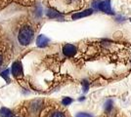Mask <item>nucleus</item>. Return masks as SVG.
Masks as SVG:
<instances>
[{
	"instance_id": "nucleus-1",
	"label": "nucleus",
	"mask_w": 131,
	"mask_h": 117,
	"mask_svg": "<svg viewBox=\"0 0 131 117\" xmlns=\"http://www.w3.org/2000/svg\"><path fill=\"white\" fill-rule=\"evenodd\" d=\"M84 6L83 0H54L53 7L63 13H69L81 9Z\"/></svg>"
},
{
	"instance_id": "nucleus-12",
	"label": "nucleus",
	"mask_w": 131,
	"mask_h": 117,
	"mask_svg": "<svg viewBox=\"0 0 131 117\" xmlns=\"http://www.w3.org/2000/svg\"><path fill=\"white\" fill-rule=\"evenodd\" d=\"M77 117H92L90 114H88V113H84V112H80V113H78L77 115Z\"/></svg>"
},
{
	"instance_id": "nucleus-5",
	"label": "nucleus",
	"mask_w": 131,
	"mask_h": 117,
	"mask_svg": "<svg viewBox=\"0 0 131 117\" xmlns=\"http://www.w3.org/2000/svg\"><path fill=\"white\" fill-rule=\"evenodd\" d=\"M97 9H99L100 11H103L105 13H112L111 10V4H110V1H102V2H99L98 5L95 6Z\"/></svg>"
},
{
	"instance_id": "nucleus-11",
	"label": "nucleus",
	"mask_w": 131,
	"mask_h": 117,
	"mask_svg": "<svg viewBox=\"0 0 131 117\" xmlns=\"http://www.w3.org/2000/svg\"><path fill=\"white\" fill-rule=\"evenodd\" d=\"M71 101H72V100L71 99H70V98H65L64 100H63V105H65V106H68V105H70Z\"/></svg>"
},
{
	"instance_id": "nucleus-6",
	"label": "nucleus",
	"mask_w": 131,
	"mask_h": 117,
	"mask_svg": "<svg viewBox=\"0 0 131 117\" xmlns=\"http://www.w3.org/2000/svg\"><path fill=\"white\" fill-rule=\"evenodd\" d=\"M48 42H49V39L47 38L45 35H43V34L39 35L37 39H36V44H37L38 47H45L46 45L48 44Z\"/></svg>"
},
{
	"instance_id": "nucleus-7",
	"label": "nucleus",
	"mask_w": 131,
	"mask_h": 117,
	"mask_svg": "<svg viewBox=\"0 0 131 117\" xmlns=\"http://www.w3.org/2000/svg\"><path fill=\"white\" fill-rule=\"evenodd\" d=\"M92 10L91 9H89V10H86V11H83L81 13H77V14H73L72 15V19H79V18H82V17H87L89 15H91L92 14Z\"/></svg>"
},
{
	"instance_id": "nucleus-2",
	"label": "nucleus",
	"mask_w": 131,
	"mask_h": 117,
	"mask_svg": "<svg viewBox=\"0 0 131 117\" xmlns=\"http://www.w3.org/2000/svg\"><path fill=\"white\" fill-rule=\"evenodd\" d=\"M34 31H35V30L33 29L31 25H29V24L24 25V27L20 29V31H19V35H18V40H19V42L22 45H28L30 43L31 39H32Z\"/></svg>"
},
{
	"instance_id": "nucleus-8",
	"label": "nucleus",
	"mask_w": 131,
	"mask_h": 117,
	"mask_svg": "<svg viewBox=\"0 0 131 117\" xmlns=\"http://www.w3.org/2000/svg\"><path fill=\"white\" fill-rule=\"evenodd\" d=\"M47 15H48V17L51 18V19H54V18H62V15H60L58 12L53 11V10H48Z\"/></svg>"
},
{
	"instance_id": "nucleus-10",
	"label": "nucleus",
	"mask_w": 131,
	"mask_h": 117,
	"mask_svg": "<svg viewBox=\"0 0 131 117\" xmlns=\"http://www.w3.org/2000/svg\"><path fill=\"white\" fill-rule=\"evenodd\" d=\"M51 117H66V115L63 113V112L57 111V112H55V113H53Z\"/></svg>"
},
{
	"instance_id": "nucleus-13",
	"label": "nucleus",
	"mask_w": 131,
	"mask_h": 117,
	"mask_svg": "<svg viewBox=\"0 0 131 117\" xmlns=\"http://www.w3.org/2000/svg\"><path fill=\"white\" fill-rule=\"evenodd\" d=\"M8 73H9V70H8V69H6V70L4 71V72L1 73V76H2V77L5 78L6 80H8V75H9Z\"/></svg>"
},
{
	"instance_id": "nucleus-16",
	"label": "nucleus",
	"mask_w": 131,
	"mask_h": 117,
	"mask_svg": "<svg viewBox=\"0 0 131 117\" xmlns=\"http://www.w3.org/2000/svg\"><path fill=\"white\" fill-rule=\"evenodd\" d=\"M130 21H131V19H130Z\"/></svg>"
},
{
	"instance_id": "nucleus-15",
	"label": "nucleus",
	"mask_w": 131,
	"mask_h": 117,
	"mask_svg": "<svg viewBox=\"0 0 131 117\" xmlns=\"http://www.w3.org/2000/svg\"><path fill=\"white\" fill-rule=\"evenodd\" d=\"M3 61H4V57L2 56L1 54H0V67L2 66V63H3Z\"/></svg>"
},
{
	"instance_id": "nucleus-4",
	"label": "nucleus",
	"mask_w": 131,
	"mask_h": 117,
	"mask_svg": "<svg viewBox=\"0 0 131 117\" xmlns=\"http://www.w3.org/2000/svg\"><path fill=\"white\" fill-rule=\"evenodd\" d=\"M63 52H64V54L66 56L72 57L74 56L75 53H77V48H75V46H73L71 44H66L64 46V48H63Z\"/></svg>"
},
{
	"instance_id": "nucleus-14",
	"label": "nucleus",
	"mask_w": 131,
	"mask_h": 117,
	"mask_svg": "<svg viewBox=\"0 0 131 117\" xmlns=\"http://www.w3.org/2000/svg\"><path fill=\"white\" fill-rule=\"evenodd\" d=\"M83 89H84V92H86L88 89V83L86 82V81L83 82Z\"/></svg>"
},
{
	"instance_id": "nucleus-9",
	"label": "nucleus",
	"mask_w": 131,
	"mask_h": 117,
	"mask_svg": "<svg viewBox=\"0 0 131 117\" xmlns=\"http://www.w3.org/2000/svg\"><path fill=\"white\" fill-rule=\"evenodd\" d=\"M1 116L2 117H12V112L8 108H1Z\"/></svg>"
},
{
	"instance_id": "nucleus-3",
	"label": "nucleus",
	"mask_w": 131,
	"mask_h": 117,
	"mask_svg": "<svg viewBox=\"0 0 131 117\" xmlns=\"http://www.w3.org/2000/svg\"><path fill=\"white\" fill-rule=\"evenodd\" d=\"M12 74L15 77H21L23 76V67L20 61H16L12 66Z\"/></svg>"
}]
</instances>
